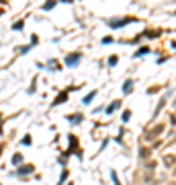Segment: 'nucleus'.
<instances>
[{"label":"nucleus","instance_id":"1","mask_svg":"<svg viewBox=\"0 0 176 185\" xmlns=\"http://www.w3.org/2000/svg\"><path fill=\"white\" fill-rule=\"evenodd\" d=\"M80 58H82V56H80L78 51H76V53H70V56L66 58V64H68V66H78V62H80Z\"/></svg>","mask_w":176,"mask_h":185},{"label":"nucleus","instance_id":"2","mask_svg":"<svg viewBox=\"0 0 176 185\" xmlns=\"http://www.w3.org/2000/svg\"><path fill=\"white\" fill-rule=\"evenodd\" d=\"M94 97H96V91H90V93H88V95H86V97L82 99V103H84V105H88V103H92V99H94Z\"/></svg>","mask_w":176,"mask_h":185},{"label":"nucleus","instance_id":"3","mask_svg":"<svg viewBox=\"0 0 176 185\" xmlns=\"http://www.w3.org/2000/svg\"><path fill=\"white\" fill-rule=\"evenodd\" d=\"M117 107H119V101H115V103H111V105H109V109H107V113H113V111H115Z\"/></svg>","mask_w":176,"mask_h":185},{"label":"nucleus","instance_id":"4","mask_svg":"<svg viewBox=\"0 0 176 185\" xmlns=\"http://www.w3.org/2000/svg\"><path fill=\"white\" fill-rule=\"evenodd\" d=\"M23 27H25V23H23V21H17V23L12 25V29H15V31H19V29H23Z\"/></svg>","mask_w":176,"mask_h":185},{"label":"nucleus","instance_id":"5","mask_svg":"<svg viewBox=\"0 0 176 185\" xmlns=\"http://www.w3.org/2000/svg\"><path fill=\"white\" fill-rule=\"evenodd\" d=\"M131 84H133V82H131V80H127V82L123 84V93H129V91H131Z\"/></svg>","mask_w":176,"mask_h":185},{"label":"nucleus","instance_id":"6","mask_svg":"<svg viewBox=\"0 0 176 185\" xmlns=\"http://www.w3.org/2000/svg\"><path fill=\"white\" fill-rule=\"evenodd\" d=\"M70 121H74V123H80L82 121V115H74V117H68Z\"/></svg>","mask_w":176,"mask_h":185},{"label":"nucleus","instance_id":"7","mask_svg":"<svg viewBox=\"0 0 176 185\" xmlns=\"http://www.w3.org/2000/svg\"><path fill=\"white\" fill-rule=\"evenodd\" d=\"M21 158H23L21 154H15V156H12V165H21Z\"/></svg>","mask_w":176,"mask_h":185},{"label":"nucleus","instance_id":"8","mask_svg":"<svg viewBox=\"0 0 176 185\" xmlns=\"http://www.w3.org/2000/svg\"><path fill=\"white\" fill-rule=\"evenodd\" d=\"M31 171H33V167H23L19 173H21V175H27V173H31Z\"/></svg>","mask_w":176,"mask_h":185},{"label":"nucleus","instance_id":"9","mask_svg":"<svg viewBox=\"0 0 176 185\" xmlns=\"http://www.w3.org/2000/svg\"><path fill=\"white\" fill-rule=\"evenodd\" d=\"M111 177H113V185H121L119 179H117V173H115V171H111Z\"/></svg>","mask_w":176,"mask_h":185},{"label":"nucleus","instance_id":"10","mask_svg":"<svg viewBox=\"0 0 176 185\" xmlns=\"http://www.w3.org/2000/svg\"><path fill=\"white\" fill-rule=\"evenodd\" d=\"M53 4H55V0H49V2H47V4H45V6H43V8H45V10H49V8H51V6H53Z\"/></svg>","mask_w":176,"mask_h":185},{"label":"nucleus","instance_id":"11","mask_svg":"<svg viewBox=\"0 0 176 185\" xmlns=\"http://www.w3.org/2000/svg\"><path fill=\"white\" fill-rule=\"evenodd\" d=\"M147 51H149V49H147V47H143V49H139V51L135 53V58H137V56H143V53H147Z\"/></svg>","mask_w":176,"mask_h":185},{"label":"nucleus","instance_id":"12","mask_svg":"<svg viewBox=\"0 0 176 185\" xmlns=\"http://www.w3.org/2000/svg\"><path fill=\"white\" fill-rule=\"evenodd\" d=\"M115 62H117V58H115V56H111V58H109V66H115Z\"/></svg>","mask_w":176,"mask_h":185},{"label":"nucleus","instance_id":"13","mask_svg":"<svg viewBox=\"0 0 176 185\" xmlns=\"http://www.w3.org/2000/svg\"><path fill=\"white\" fill-rule=\"evenodd\" d=\"M23 142H25V144L29 146V144H31V136H25V138H23Z\"/></svg>","mask_w":176,"mask_h":185},{"label":"nucleus","instance_id":"14","mask_svg":"<svg viewBox=\"0 0 176 185\" xmlns=\"http://www.w3.org/2000/svg\"><path fill=\"white\" fill-rule=\"evenodd\" d=\"M66 177H68V173H66V171H64V173H61V179H59V185H61V183H64V181H66Z\"/></svg>","mask_w":176,"mask_h":185}]
</instances>
